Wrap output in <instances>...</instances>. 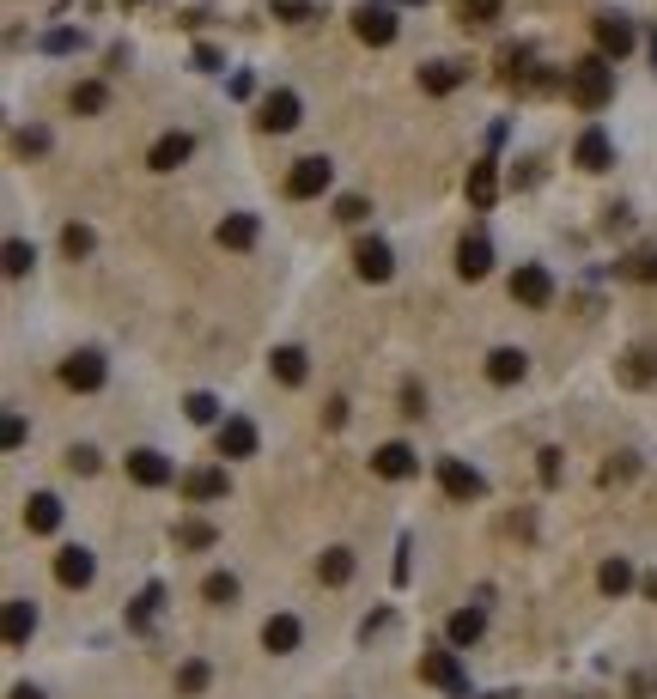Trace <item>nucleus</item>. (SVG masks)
Here are the masks:
<instances>
[{"label": "nucleus", "instance_id": "nucleus-1", "mask_svg": "<svg viewBox=\"0 0 657 699\" xmlns=\"http://www.w3.org/2000/svg\"><path fill=\"white\" fill-rule=\"evenodd\" d=\"M566 98H572L578 110H603V104L615 98V61H609V55H578V61L566 67Z\"/></svg>", "mask_w": 657, "mask_h": 699}, {"label": "nucleus", "instance_id": "nucleus-2", "mask_svg": "<svg viewBox=\"0 0 657 699\" xmlns=\"http://www.w3.org/2000/svg\"><path fill=\"white\" fill-rule=\"evenodd\" d=\"M420 681L445 687L451 699H469V669H463V663H457V651H445V645H432V651L420 657Z\"/></svg>", "mask_w": 657, "mask_h": 699}, {"label": "nucleus", "instance_id": "nucleus-3", "mask_svg": "<svg viewBox=\"0 0 657 699\" xmlns=\"http://www.w3.org/2000/svg\"><path fill=\"white\" fill-rule=\"evenodd\" d=\"M591 37H597V55L621 61V55L639 43V25H633L627 13H597V19H591Z\"/></svg>", "mask_w": 657, "mask_h": 699}, {"label": "nucleus", "instance_id": "nucleus-4", "mask_svg": "<svg viewBox=\"0 0 657 699\" xmlns=\"http://www.w3.org/2000/svg\"><path fill=\"white\" fill-rule=\"evenodd\" d=\"M329 183H335V165L323 159V152H311V159H299V165L286 171V195H292V201H311V195H323Z\"/></svg>", "mask_w": 657, "mask_h": 699}, {"label": "nucleus", "instance_id": "nucleus-5", "mask_svg": "<svg viewBox=\"0 0 657 699\" xmlns=\"http://www.w3.org/2000/svg\"><path fill=\"white\" fill-rule=\"evenodd\" d=\"M353 37L372 43V49H390L396 43V13L384 7V0H365V7L353 13Z\"/></svg>", "mask_w": 657, "mask_h": 699}, {"label": "nucleus", "instance_id": "nucleus-6", "mask_svg": "<svg viewBox=\"0 0 657 699\" xmlns=\"http://www.w3.org/2000/svg\"><path fill=\"white\" fill-rule=\"evenodd\" d=\"M511 298H518L524 310H548L554 304V274L542 262H524L518 274H511Z\"/></svg>", "mask_w": 657, "mask_h": 699}, {"label": "nucleus", "instance_id": "nucleus-7", "mask_svg": "<svg viewBox=\"0 0 657 699\" xmlns=\"http://www.w3.org/2000/svg\"><path fill=\"white\" fill-rule=\"evenodd\" d=\"M61 383H67V390H80V396L104 390V353H92V347L67 353V359H61Z\"/></svg>", "mask_w": 657, "mask_h": 699}, {"label": "nucleus", "instance_id": "nucleus-8", "mask_svg": "<svg viewBox=\"0 0 657 699\" xmlns=\"http://www.w3.org/2000/svg\"><path fill=\"white\" fill-rule=\"evenodd\" d=\"M438 487H445V499H481L487 493V481H481V469H469V462L463 456H445V462H438Z\"/></svg>", "mask_w": 657, "mask_h": 699}, {"label": "nucleus", "instance_id": "nucleus-9", "mask_svg": "<svg viewBox=\"0 0 657 699\" xmlns=\"http://www.w3.org/2000/svg\"><path fill=\"white\" fill-rule=\"evenodd\" d=\"M299 116H305L299 92H286V86H280V92H268V98H262V116H256V122H262L268 134H292V128H299Z\"/></svg>", "mask_w": 657, "mask_h": 699}, {"label": "nucleus", "instance_id": "nucleus-10", "mask_svg": "<svg viewBox=\"0 0 657 699\" xmlns=\"http://www.w3.org/2000/svg\"><path fill=\"white\" fill-rule=\"evenodd\" d=\"M128 481L134 487H171L177 469H171V456H159V450H128Z\"/></svg>", "mask_w": 657, "mask_h": 699}, {"label": "nucleus", "instance_id": "nucleus-11", "mask_svg": "<svg viewBox=\"0 0 657 699\" xmlns=\"http://www.w3.org/2000/svg\"><path fill=\"white\" fill-rule=\"evenodd\" d=\"M353 274H359V280H372V286H384V280L396 274V256H390V244H384V238H365V244L353 250Z\"/></svg>", "mask_w": 657, "mask_h": 699}, {"label": "nucleus", "instance_id": "nucleus-12", "mask_svg": "<svg viewBox=\"0 0 657 699\" xmlns=\"http://www.w3.org/2000/svg\"><path fill=\"white\" fill-rule=\"evenodd\" d=\"M414 469H420V456H414L402 438H390V444L372 450V475H384V481H408Z\"/></svg>", "mask_w": 657, "mask_h": 699}, {"label": "nucleus", "instance_id": "nucleus-13", "mask_svg": "<svg viewBox=\"0 0 657 699\" xmlns=\"http://www.w3.org/2000/svg\"><path fill=\"white\" fill-rule=\"evenodd\" d=\"M572 165H578V171H609V165H615L609 134H603V128H584V134H578V146H572Z\"/></svg>", "mask_w": 657, "mask_h": 699}, {"label": "nucleus", "instance_id": "nucleus-14", "mask_svg": "<svg viewBox=\"0 0 657 699\" xmlns=\"http://www.w3.org/2000/svg\"><path fill=\"white\" fill-rule=\"evenodd\" d=\"M256 238H262V219L256 213H226V219H219V231H213L219 250H250Z\"/></svg>", "mask_w": 657, "mask_h": 699}, {"label": "nucleus", "instance_id": "nucleus-15", "mask_svg": "<svg viewBox=\"0 0 657 699\" xmlns=\"http://www.w3.org/2000/svg\"><path fill=\"white\" fill-rule=\"evenodd\" d=\"M189 152H195V134H159L153 140V152H146V165H153V171H177V165H189Z\"/></svg>", "mask_w": 657, "mask_h": 699}, {"label": "nucleus", "instance_id": "nucleus-16", "mask_svg": "<svg viewBox=\"0 0 657 699\" xmlns=\"http://www.w3.org/2000/svg\"><path fill=\"white\" fill-rule=\"evenodd\" d=\"M463 80H469L463 61H426V67H420V92H426V98H445V92H457Z\"/></svg>", "mask_w": 657, "mask_h": 699}, {"label": "nucleus", "instance_id": "nucleus-17", "mask_svg": "<svg viewBox=\"0 0 657 699\" xmlns=\"http://www.w3.org/2000/svg\"><path fill=\"white\" fill-rule=\"evenodd\" d=\"M524 371H530L524 347H493L487 353V383H499V390H505V383H524Z\"/></svg>", "mask_w": 657, "mask_h": 699}, {"label": "nucleus", "instance_id": "nucleus-18", "mask_svg": "<svg viewBox=\"0 0 657 699\" xmlns=\"http://www.w3.org/2000/svg\"><path fill=\"white\" fill-rule=\"evenodd\" d=\"M92 572H98V560H92L86 548H61V554H55V584H67V590H86Z\"/></svg>", "mask_w": 657, "mask_h": 699}, {"label": "nucleus", "instance_id": "nucleus-19", "mask_svg": "<svg viewBox=\"0 0 657 699\" xmlns=\"http://www.w3.org/2000/svg\"><path fill=\"white\" fill-rule=\"evenodd\" d=\"M463 189H469V207H475V213H487V207L499 201V165H493V159H475Z\"/></svg>", "mask_w": 657, "mask_h": 699}, {"label": "nucleus", "instance_id": "nucleus-20", "mask_svg": "<svg viewBox=\"0 0 657 699\" xmlns=\"http://www.w3.org/2000/svg\"><path fill=\"white\" fill-rule=\"evenodd\" d=\"M219 456H256V426L244 420V414H232V420H219Z\"/></svg>", "mask_w": 657, "mask_h": 699}, {"label": "nucleus", "instance_id": "nucleus-21", "mask_svg": "<svg viewBox=\"0 0 657 699\" xmlns=\"http://www.w3.org/2000/svg\"><path fill=\"white\" fill-rule=\"evenodd\" d=\"M299 639H305V627H299V614H268V627H262V645H268L274 657H286V651H299Z\"/></svg>", "mask_w": 657, "mask_h": 699}, {"label": "nucleus", "instance_id": "nucleus-22", "mask_svg": "<svg viewBox=\"0 0 657 699\" xmlns=\"http://www.w3.org/2000/svg\"><path fill=\"white\" fill-rule=\"evenodd\" d=\"M226 469H189L183 475V499H195V505H213V499H226Z\"/></svg>", "mask_w": 657, "mask_h": 699}, {"label": "nucleus", "instance_id": "nucleus-23", "mask_svg": "<svg viewBox=\"0 0 657 699\" xmlns=\"http://www.w3.org/2000/svg\"><path fill=\"white\" fill-rule=\"evenodd\" d=\"M487 268H493V244L475 231V238L457 244V274H463V280H487Z\"/></svg>", "mask_w": 657, "mask_h": 699}, {"label": "nucleus", "instance_id": "nucleus-24", "mask_svg": "<svg viewBox=\"0 0 657 699\" xmlns=\"http://www.w3.org/2000/svg\"><path fill=\"white\" fill-rule=\"evenodd\" d=\"M159 608H165V584H146V590L128 602V633H153Z\"/></svg>", "mask_w": 657, "mask_h": 699}, {"label": "nucleus", "instance_id": "nucleus-25", "mask_svg": "<svg viewBox=\"0 0 657 699\" xmlns=\"http://www.w3.org/2000/svg\"><path fill=\"white\" fill-rule=\"evenodd\" d=\"M25 529L31 535H55L61 529V499L55 493H31L25 499Z\"/></svg>", "mask_w": 657, "mask_h": 699}, {"label": "nucleus", "instance_id": "nucleus-26", "mask_svg": "<svg viewBox=\"0 0 657 699\" xmlns=\"http://www.w3.org/2000/svg\"><path fill=\"white\" fill-rule=\"evenodd\" d=\"M31 633H37V608H31V596H13V602H7V645L25 651Z\"/></svg>", "mask_w": 657, "mask_h": 699}, {"label": "nucleus", "instance_id": "nucleus-27", "mask_svg": "<svg viewBox=\"0 0 657 699\" xmlns=\"http://www.w3.org/2000/svg\"><path fill=\"white\" fill-rule=\"evenodd\" d=\"M268 371L286 383V390H299V383L311 377V359H305V347H274V359H268Z\"/></svg>", "mask_w": 657, "mask_h": 699}, {"label": "nucleus", "instance_id": "nucleus-28", "mask_svg": "<svg viewBox=\"0 0 657 699\" xmlns=\"http://www.w3.org/2000/svg\"><path fill=\"white\" fill-rule=\"evenodd\" d=\"M621 383H633V390H645V383H657V347H633L621 365Z\"/></svg>", "mask_w": 657, "mask_h": 699}, {"label": "nucleus", "instance_id": "nucleus-29", "mask_svg": "<svg viewBox=\"0 0 657 699\" xmlns=\"http://www.w3.org/2000/svg\"><path fill=\"white\" fill-rule=\"evenodd\" d=\"M445 633H451V645H475V639L487 633V614H481V608H457V614L445 620Z\"/></svg>", "mask_w": 657, "mask_h": 699}, {"label": "nucleus", "instance_id": "nucleus-30", "mask_svg": "<svg viewBox=\"0 0 657 699\" xmlns=\"http://www.w3.org/2000/svg\"><path fill=\"white\" fill-rule=\"evenodd\" d=\"M317 578H323L329 590H341V584L353 578V548H329V554L317 560Z\"/></svg>", "mask_w": 657, "mask_h": 699}, {"label": "nucleus", "instance_id": "nucleus-31", "mask_svg": "<svg viewBox=\"0 0 657 699\" xmlns=\"http://www.w3.org/2000/svg\"><path fill=\"white\" fill-rule=\"evenodd\" d=\"M171 535H177V548H195V554H201V548H213V541H219V535H213V523H201V517H183V523H177Z\"/></svg>", "mask_w": 657, "mask_h": 699}, {"label": "nucleus", "instance_id": "nucleus-32", "mask_svg": "<svg viewBox=\"0 0 657 699\" xmlns=\"http://www.w3.org/2000/svg\"><path fill=\"white\" fill-rule=\"evenodd\" d=\"M597 584H603V596H627V590H633V566H627V560L615 554V560H603Z\"/></svg>", "mask_w": 657, "mask_h": 699}, {"label": "nucleus", "instance_id": "nucleus-33", "mask_svg": "<svg viewBox=\"0 0 657 699\" xmlns=\"http://www.w3.org/2000/svg\"><path fill=\"white\" fill-rule=\"evenodd\" d=\"M73 116H98L104 104H110V92H104V80H86V86H73Z\"/></svg>", "mask_w": 657, "mask_h": 699}, {"label": "nucleus", "instance_id": "nucleus-34", "mask_svg": "<svg viewBox=\"0 0 657 699\" xmlns=\"http://www.w3.org/2000/svg\"><path fill=\"white\" fill-rule=\"evenodd\" d=\"M80 43H86V37L73 31V25H55V31H43V37H37V49H43V55H73Z\"/></svg>", "mask_w": 657, "mask_h": 699}, {"label": "nucleus", "instance_id": "nucleus-35", "mask_svg": "<svg viewBox=\"0 0 657 699\" xmlns=\"http://www.w3.org/2000/svg\"><path fill=\"white\" fill-rule=\"evenodd\" d=\"M201 596H207L213 608H232V602H238V578H232V572H213V578L201 584Z\"/></svg>", "mask_w": 657, "mask_h": 699}, {"label": "nucleus", "instance_id": "nucleus-36", "mask_svg": "<svg viewBox=\"0 0 657 699\" xmlns=\"http://www.w3.org/2000/svg\"><path fill=\"white\" fill-rule=\"evenodd\" d=\"M92 244H98V238H92V225H80V219H73V225L61 231V250H67L73 262H80V256H92Z\"/></svg>", "mask_w": 657, "mask_h": 699}, {"label": "nucleus", "instance_id": "nucleus-37", "mask_svg": "<svg viewBox=\"0 0 657 699\" xmlns=\"http://www.w3.org/2000/svg\"><path fill=\"white\" fill-rule=\"evenodd\" d=\"M183 414H189L195 426H213V420H219V402H213L207 390H189V396H183Z\"/></svg>", "mask_w": 657, "mask_h": 699}, {"label": "nucleus", "instance_id": "nucleus-38", "mask_svg": "<svg viewBox=\"0 0 657 699\" xmlns=\"http://www.w3.org/2000/svg\"><path fill=\"white\" fill-rule=\"evenodd\" d=\"M457 7H463V25H493L505 13V0H457Z\"/></svg>", "mask_w": 657, "mask_h": 699}, {"label": "nucleus", "instance_id": "nucleus-39", "mask_svg": "<svg viewBox=\"0 0 657 699\" xmlns=\"http://www.w3.org/2000/svg\"><path fill=\"white\" fill-rule=\"evenodd\" d=\"M207 681H213V669H207V663H201V657H189V663H183V669H177V693H201V687H207Z\"/></svg>", "mask_w": 657, "mask_h": 699}, {"label": "nucleus", "instance_id": "nucleus-40", "mask_svg": "<svg viewBox=\"0 0 657 699\" xmlns=\"http://www.w3.org/2000/svg\"><path fill=\"white\" fill-rule=\"evenodd\" d=\"M31 262H37V250H31L25 238H13V244H7V274H13V280H25V274H31Z\"/></svg>", "mask_w": 657, "mask_h": 699}, {"label": "nucleus", "instance_id": "nucleus-41", "mask_svg": "<svg viewBox=\"0 0 657 699\" xmlns=\"http://www.w3.org/2000/svg\"><path fill=\"white\" fill-rule=\"evenodd\" d=\"M13 146L25 152V159H37V152H49V128H19V134H13Z\"/></svg>", "mask_w": 657, "mask_h": 699}, {"label": "nucleus", "instance_id": "nucleus-42", "mask_svg": "<svg viewBox=\"0 0 657 699\" xmlns=\"http://www.w3.org/2000/svg\"><path fill=\"white\" fill-rule=\"evenodd\" d=\"M67 469H73V475H98V450H92V444H73V450H67Z\"/></svg>", "mask_w": 657, "mask_h": 699}, {"label": "nucleus", "instance_id": "nucleus-43", "mask_svg": "<svg viewBox=\"0 0 657 699\" xmlns=\"http://www.w3.org/2000/svg\"><path fill=\"white\" fill-rule=\"evenodd\" d=\"M335 219H341V225H359V219H365V195H341V201H335Z\"/></svg>", "mask_w": 657, "mask_h": 699}, {"label": "nucleus", "instance_id": "nucleus-44", "mask_svg": "<svg viewBox=\"0 0 657 699\" xmlns=\"http://www.w3.org/2000/svg\"><path fill=\"white\" fill-rule=\"evenodd\" d=\"M542 462H536V469H542V487H560V450L548 444V450H536Z\"/></svg>", "mask_w": 657, "mask_h": 699}, {"label": "nucleus", "instance_id": "nucleus-45", "mask_svg": "<svg viewBox=\"0 0 657 699\" xmlns=\"http://www.w3.org/2000/svg\"><path fill=\"white\" fill-rule=\"evenodd\" d=\"M402 414H408V420L426 414V390H420V383H402Z\"/></svg>", "mask_w": 657, "mask_h": 699}, {"label": "nucleus", "instance_id": "nucleus-46", "mask_svg": "<svg viewBox=\"0 0 657 699\" xmlns=\"http://www.w3.org/2000/svg\"><path fill=\"white\" fill-rule=\"evenodd\" d=\"M189 61H195V73H219V61H226V55H219L213 43H195V55H189Z\"/></svg>", "mask_w": 657, "mask_h": 699}, {"label": "nucleus", "instance_id": "nucleus-47", "mask_svg": "<svg viewBox=\"0 0 657 699\" xmlns=\"http://www.w3.org/2000/svg\"><path fill=\"white\" fill-rule=\"evenodd\" d=\"M627 274H633V280H657V250H639V256L627 262Z\"/></svg>", "mask_w": 657, "mask_h": 699}, {"label": "nucleus", "instance_id": "nucleus-48", "mask_svg": "<svg viewBox=\"0 0 657 699\" xmlns=\"http://www.w3.org/2000/svg\"><path fill=\"white\" fill-rule=\"evenodd\" d=\"M0 444H7V450H19V444H25V420H19V414L0 420Z\"/></svg>", "mask_w": 657, "mask_h": 699}, {"label": "nucleus", "instance_id": "nucleus-49", "mask_svg": "<svg viewBox=\"0 0 657 699\" xmlns=\"http://www.w3.org/2000/svg\"><path fill=\"white\" fill-rule=\"evenodd\" d=\"M390 620H396V614H390V608H378V614H372V620H365V627H359V639H365V645H372L378 633H390Z\"/></svg>", "mask_w": 657, "mask_h": 699}, {"label": "nucleus", "instance_id": "nucleus-50", "mask_svg": "<svg viewBox=\"0 0 657 699\" xmlns=\"http://www.w3.org/2000/svg\"><path fill=\"white\" fill-rule=\"evenodd\" d=\"M305 13H311L305 0H274V19H292V25H305Z\"/></svg>", "mask_w": 657, "mask_h": 699}, {"label": "nucleus", "instance_id": "nucleus-51", "mask_svg": "<svg viewBox=\"0 0 657 699\" xmlns=\"http://www.w3.org/2000/svg\"><path fill=\"white\" fill-rule=\"evenodd\" d=\"M633 469H639V462H633V456H621V462H609V469H603V487H615V481H627Z\"/></svg>", "mask_w": 657, "mask_h": 699}, {"label": "nucleus", "instance_id": "nucleus-52", "mask_svg": "<svg viewBox=\"0 0 657 699\" xmlns=\"http://www.w3.org/2000/svg\"><path fill=\"white\" fill-rule=\"evenodd\" d=\"M408 554H414V541H408V535H402V541H396V572H390V578H396V584H408Z\"/></svg>", "mask_w": 657, "mask_h": 699}, {"label": "nucleus", "instance_id": "nucleus-53", "mask_svg": "<svg viewBox=\"0 0 657 699\" xmlns=\"http://www.w3.org/2000/svg\"><path fill=\"white\" fill-rule=\"evenodd\" d=\"M7 699H43V693H37V687H31V681H19V687H13V693H7Z\"/></svg>", "mask_w": 657, "mask_h": 699}, {"label": "nucleus", "instance_id": "nucleus-54", "mask_svg": "<svg viewBox=\"0 0 657 699\" xmlns=\"http://www.w3.org/2000/svg\"><path fill=\"white\" fill-rule=\"evenodd\" d=\"M645 596H651V602H657V572H651V578H645Z\"/></svg>", "mask_w": 657, "mask_h": 699}, {"label": "nucleus", "instance_id": "nucleus-55", "mask_svg": "<svg viewBox=\"0 0 657 699\" xmlns=\"http://www.w3.org/2000/svg\"><path fill=\"white\" fill-rule=\"evenodd\" d=\"M645 43H651V67H657V31H651V37H645Z\"/></svg>", "mask_w": 657, "mask_h": 699}, {"label": "nucleus", "instance_id": "nucleus-56", "mask_svg": "<svg viewBox=\"0 0 657 699\" xmlns=\"http://www.w3.org/2000/svg\"><path fill=\"white\" fill-rule=\"evenodd\" d=\"M122 7H146V0H122Z\"/></svg>", "mask_w": 657, "mask_h": 699}]
</instances>
